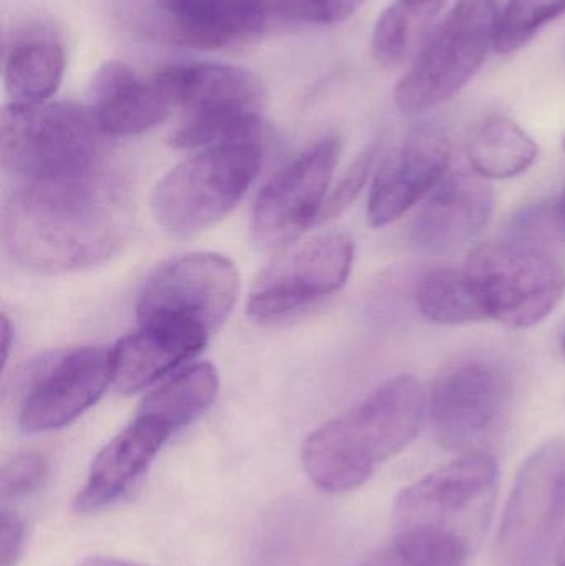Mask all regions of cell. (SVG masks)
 <instances>
[{
    "label": "cell",
    "instance_id": "cell-1",
    "mask_svg": "<svg viewBox=\"0 0 565 566\" xmlns=\"http://www.w3.org/2000/svg\"><path fill=\"white\" fill-rule=\"evenodd\" d=\"M128 231V202L103 169L17 185L3 206V248L36 272L95 268L118 252Z\"/></svg>",
    "mask_w": 565,
    "mask_h": 566
},
{
    "label": "cell",
    "instance_id": "cell-2",
    "mask_svg": "<svg viewBox=\"0 0 565 566\" xmlns=\"http://www.w3.org/2000/svg\"><path fill=\"white\" fill-rule=\"evenodd\" d=\"M425 412L427 395L420 381L411 375L395 376L305 439V472L322 491H354L411 444Z\"/></svg>",
    "mask_w": 565,
    "mask_h": 566
},
{
    "label": "cell",
    "instance_id": "cell-3",
    "mask_svg": "<svg viewBox=\"0 0 565 566\" xmlns=\"http://www.w3.org/2000/svg\"><path fill=\"white\" fill-rule=\"evenodd\" d=\"M90 106L9 103L0 118V161L15 185L80 178L102 169L103 138Z\"/></svg>",
    "mask_w": 565,
    "mask_h": 566
},
{
    "label": "cell",
    "instance_id": "cell-4",
    "mask_svg": "<svg viewBox=\"0 0 565 566\" xmlns=\"http://www.w3.org/2000/svg\"><path fill=\"white\" fill-rule=\"evenodd\" d=\"M185 119L171 136L181 149L254 142L264 86L251 70L228 63H172L153 73Z\"/></svg>",
    "mask_w": 565,
    "mask_h": 566
},
{
    "label": "cell",
    "instance_id": "cell-5",
    "mask_svg": "<svg viewBox=\"0 0 565 566\" xmlns=\"http://www.w3.org/2000/svg\"><path fill=\"white\" fill-rule=\"evenodd\" d=\"M500 469L486 452L461 454L405 488L395 501V532L443 535L473 552L486 537Z\"/></svg>",
    "mask_w": 565,
    "mask_h": 566
},
{
    "label": "cell",
    "instance_id": "cell-6",
    "mask_svg": "<svg viewBox=\"0 0 565 566\" xmlns=\"http://www.w3.org/2000/svg\"><path fill=\"white\" fill-rule=\"evenodd\" d=\"M501 10V0H458L395 86L397 108L415 115L461 92L496 42Z\"/></svg>",
    "mask_w": 565,
    "mask_h": 566
},
{
    "label": "cell",
    "instance_id": "cell-7",
    "mask_svg": "<svg viewBox=\"0 0 565 566\" xmlns=\"http://www.w3.org/2000/svg\"><path fill=\"white\" fill-rule=\"evenodd\" d=\"M261 166L262 149L255 142L199 149L158 182L153 216L172 234H198L244 198Z\"/></svg>",
    "mask_w": 565,
    "mask_h": 566
},
{
    "label": "cell",
    "instance_id": "cell-8",
    "mask_svg": "<svg viewBox=\"0 0 565 566\" xmlns=\"http://www.w3.org/2000/svg\"><path fill=\"white\" fill-rule=\"evenodd\" d=\"M490 319L527 328L551 315L565 292V272L546 249L524 241L488 242L463 265Z\"/></svg>",
    "mask_w": 565,
    "mask_h": 566
},
{
    "label": "cell",
    "instance_id": "cell-9",
    "mask_svg": "<svg viewBox=\"0 0 565 566\" xmlns=\"http://www.w3.org/2000/svg\"><path fill=\"white\" fill-rule=\"evenodd\" d=\"M511 378L501 363L461 356L441 368L427 396V411L441 448L484 452L511 402Z\"/></svg>",
    "mask_w": 565,
    "mask_h": 566
},
{
    "label": "cell",
    "instance_id": "cell-10",
    "mask_svg": "<svg viewBox=\"0 0 565 566\" xmlns=\"http://www.w3.org/2000/svg\"><path fill=\"white\" fill-rule=\"evenodd\" d=\"M239 274L224 255L196 252L159 265L139 290L138 323H179L215 333L238 298Z\"/></svg>",
    "mask_w": 565,
    "mask_h": 566
},
{
    "label": "cell",
    "instance_id": "cell-11",
    "mask_svg": "<svg viewBox=\"0 0 565 566\" xmlns=\"http://www.w3.org/2000/svg\"><path fill=\"white\" fill-rule=\"evenodd\" d=\"M565 522V441L544 442L530 455L511 492L498 535L504 566H536Z\"/></svg>",
    "mask_w": 565,
    "mask_h": 566
},
{
    "label": "cell",
    "instance_id": "cell-12",
    "mask_svg": "<svg viewBox=\"0 0 565 566\" xmlns=\"http://www.w3.org/2000/svg\"><path fill=\"white\" fill-rule=\"evenodd\" d=\"M355 244L344 232H325L275 259L249 293L248 312L258 322H275L327 298L345 285Z\"/></svg>",
    "mask_w": 565,
    "mask_h": 566
},
{
    "label": "cell",
    "instance_id": "cell-13",
    "mask_svg": "<svg viewBox=\"0 0 565 566\" xmlns=\"http://www.w3.org/2000/svg\"><path fill=\"white\" fill-rule=\"evenodd\" d=\"M341 149L338 136H325L264 186L251 219V234L258 248L281 251L318 221Z\"/></svg>",
    "mask_w": 565,
    "mask_h": 566
},
{
    "label": "cell",
    "instance_id": "cell-14",
    "mask_svg": "<svg viewBox=\"0 0 565 566\" xmlns=\"http://www.w3.org/2000/svg\"><path fill=\"white\" fill-rule=\"evenodd\" d=\"M19 426L27 434L55 431L88 411L113 382V349L83 346L46 356L29 373Z\"/></svg>",
    "mask_w": 565,
    "mask_h": 566
},
{
    "label": "cell",
    "instance_id": "cell-15",
    "mask_svg": "<svg viewBox=\"0 0 565 566\" xmlns=\"http://www.w3.org/2000/svg\"><path fill=\"white\" fill-rule=\"evenodd\" d=\"M451 145L437 126L421 125L385 156L368 196L367 219L380 229L407 214L447 176Z\"/></svg>",
    "mask_w": 565,
    "mask_h": 566
},
{
    "label": "cell",
    "instance_id": "cell-16",
    "mask_svg": "<svg viewBox=\"0 0 565 566\" xmlns=\"http://www.w3.org/2000/svg\"><path fill=\"white\" fill-rule=\"evenodd\" d=\"M493 189L477 172L444 176L428 195L411 228L418 248L433 254H453L470 245L490 224Z\"/></svg>",
    "mask_w": 565,
    "mask_h": 566
},
{
    "label": "cell",
    "instance_id": "cell-17",
    "mask_svg": "<svg viewBox=\"0 0 565 566\" xmlns=\"http://www.w3.org/2000/svg\"><path fill=\"white\" fill-rule=\"evenodd\" d=\"M171 434L159 422L136 416L93 459L85 485L75 499L76 511L98 512L122 499L148 471Z\"/></svg>",
    "mask_w": 565,
    "mask_h": 566
},
{
    "label": "cell",
    "instance_id": "cell-18",
    "mask_svg": "<svg viewBox=\"0 0 565 566\" xmlns=\"http://www.w3.org/2000/svg\"><path fill=\"white\" fill-rule=\"evenodd\" d=\"M90 108L106 135L132 136L165 122L175 105L155 76L143 78L132 66L112 60L93 75Z\"/></svg>",
    "mask_w": 565,
    "mask_h": 566
},
{
    "label": "cell",
    "instance_id": "cell-19",
    "mask_svg": "<svg viewBox=\"0 0 565 566\" xmlns=\"http://www.w3.org/2000/svg\"><path fill=\"white\" fill-rule=\"evenodd\" d=\"M209 333L179 323H138L135 332L113 348V385L125 395L148 388L153 382L195 358Z\"/></svg>",
    "mask_w": 565,
    "mask_h": 566
},
{
    "label": "cell",
    "instance_id": "cell-20",
    "mask_svg": "<svg viewBox=\"0 0 565 566\" xmlns=\"http://www.w3.org/2000/svg\"><path fill=\"white\" fill-rule=\"evenodd\" d=\"M65 50L49 27L20 30L7 43L3 83L10 103L40 105L62 85Z\"/></svg>",
    "mask_w": 565,
    "mask_h": 566
},
{
    "label": "cell",
    "instance_id": "cell-21",
    "mask_svg": "<svg viewBox=\"0 0 565 566\" xmlns=\"http://www.w3.org/2000/svg\"><path fill=\"white\" fill-rule=\"evenodd\" d=\"M268 0H191L172 19V35L182 45L224 49L261 32Z\"/></svg>",
    "mask_w": 565,
    "mask_h": 566
},
{
    "label": "cell",
    "instance_id": "cell-22",
    "mask_svg": "<svg viewBox=\"0 0 565 566\" xmlns=\"http://www.w3.org/2000/svg\"><path fill=\"white\" fill-rule=\"evenodd\" d=\"M471 168L484 179H511L523 175L536 161V142L506 116L484 118L468 139Z\"/></svg>",
    "mask_w": 565,
    "mask_h": 566
},
{
    "label": "cell",
    "instance_id": "cell-23",
    "mask_svg": "<svg viewBox=\"0 0 565 566\" xmlns=\"http://www.w3.org/2000/svg\"><path fill=\"white\" fill-rule=\"evenodd\" d=\"M219 392V375L209 363H196L169 376L139 406V416L175 432L205 415Z\"/></svg>",
    "mask_w": 565,
    "mask_h": 566
},
{
    "label": "cell",
    "instance_id": "cell-24",
    "mask_svg": "<svg viewBox=\"0 0 565 566\" xmlns=\"http://www.w3.org/2000/svg\"><path fill=\"white\" fill-rule=\"evenodd\" d=\"M448 0H394L375 23L372 45L375 59L394 69L414 60L435 29V20Z\"/></svg>",
    "mask_w": 565,
    "mask_h": 566
},
{
    "label": "cell",
    "instance_id": "cell-25",
    "mask_svg": "<svg viewBox=\"0 0 565 566\" xmlns=\"http://www.w3.org/2000/svg\"><path fill=\"white\" fill-rule=\"evenodd\" d=\"M418 312L438 325H468L490 319L463 268L431 269L415 290Z\"/></svg>",
    "mask_w": 565,
    "mask_h": 566
},
{
    "label": "cell",
    "instance_id": "cell-26",
    "mask_svg": "<svg viewBox=\"0 0 565 566\" xmlns=\"http://www.w3.org/2000/svg\"><path fill=\"white\" fill-rule=\"evenodd\" d=\"M464 545L430 532H398L394 542L360 566H467Z\"/></svg>",
    "mask_w": 565,
    "mask_h": 566
},
{
    "label": "cell",
    "instance_id": "cell-27",
    "mask_svg": "<svg viewBox=\"0 0 565 566\" xmlns=\"http://www.w3.org/2000/svg\"><path fill=\"white\" fill-rule=\"evenodd\" d=\"M563 13L565 0H510L501 10L494 49L503 55L517 52Z\"/></svg>",
    "mask_w": 565,
    "mask_h": 566
},
{
    "label": "cell",
    "instance_id": "cell-28",
    "mask_svg": "<svg viewBox=\"0 0 565 566\" xmlns=\"http://www.w3.org/2000/svg\"><path fill=\"white\" fill-rule=\"evenodd\" d=\"M380 149L381 142L378 139V142L368 145L357 156V159L348 166L341 181L332 189L334 192L327 196V201H325L324 208H322L318 221H328V219L337 218V216H341L342 212L347 211L354 205L355 199L358 198L362 189L367 185L368 178H370L372 169H374L375 163H377Z\"/></svg>",
    "mask_w": 565,
    "mask_h": 566
},
{
    "label": "cell",
    "instance_id": "cell-29",
    "mask_svg": "<svg viewBox=\"0 0 565 566\" xmlns=\"http://www.w3.org/2000/svg\"><path fill=\"white\" fill-rule=\"evenodd\" d=\"M285 19L308 25H335L350 19L367 0H269Z\"/></svg>",
    "mask_w": 565,
    "mask_h": 566
},
{
    "label": "cell",
    "instance_id": "cell-30",
    "mask_svg": "<svg viewBox=\"0 0 565 566\" xmlns=\"http://www.w3.org/2000/svg\"><path fill=\"white\" fill-rule=\"evenodd\" d=\"M49 475V461L39 452L13 455L0 472V492L3 499L27 497L42 488Z\"/></svg>",
    "mask_w": 565,
    "mask_h": 566
},
{
    "label": "cell",
    "instance_id": "cell-31",
    "mask_svg": "<svg viewBox=\"0 0 565 566\" xmlns=\"http://www.w3.org/2000/svg\"><path fill=\"white\" fill-rule=\"evenodd\" d=\"M25 542V525L3 509L0 524V566H15Z\"/></svg>",
    "mask_w": 565,
    "mask_h": 566
},
{
    "label": "cell",
    "instance_id": "cell-32",
    "mask_svg": "<svg viewBox=\"0 0 565 566\" xmlns=\"http://www.w3.org/2000/svg\"><path fill=\"white\" fill-rule=\"evenodd\" d=\"M13 342V328L10 319L7 318V315H2V361L3 366L7 365V359H9L10 352V343Z\"/></svg>",
    "mask_w": 565,
    "mask_h": 566
},
{
    "label": "cell",
    "instance_id": "cell-33",
    "mask_svg": "<svg viewBox=\"0 0 565 566\" xmlns=\"http://www.w3.org/2000/svg\"><path fill=\"white\" fill-rule=\"evenodd\" d=\"M156 2H158L159 6H161V9L166 10V12L175 19V17H178L179 13H181L182 10L191 3V0H156Z\"/></svg>",
    "mask_w": 565,
    "mask_h": 566
},
{
    "label": "cell",
    "instance_id": "cell-34",
    "mask_svg": "<svg viewBox=\"0 0 565 566\" xmlns=\"http://www.w3.org/2000/svg\"><path fill=\"white\" fill-rule=\"evenodd\" d=\"M79 566H143L138 564H132V562L116 560V558L96 557L90 558V560L83 562Z\"/></svg>",
    "mask_w": 565,
    "mask_h": 566
},
{
    "label": "cell",
    "instance_id": "cell-35",
    "mask_svg": "<svg viewBox=\"0 0 565 566\" xmlns=\"http://www.w3.org/2000/svg\"><path fill=\"white\" fill-rule=\"evenodd\" d=\"M556 218L565 224V189L563 195H561L559 201H557Z\"/></svg>",
    "mask_w": 565,
    "mask_h": 566
},
{
    "label": "cell",
    "instance_id": "cell-36",
    "mask_svg": "<svg viewBox=\"0 0 565 566\" xmlns=\"http://www.w3.org/2000/svg\"><path fill=\"white\" fill-rule=\"evenodd\" d=\"M556 564L557 566H565V541L557 547Z\"/></svg>",
    "mask_w": 565,
    "mask_h": 566
},
{
    "label": "cell",
    "instance_id": "cell-37",
    "mask_svg": "<svg viewBox=\"0 0 565 566\" xmlns=\"http://www.w3.org/2000/svg\"><path fill=\"white\" fill-rule=\"evenodd\" d=\"M563 353L565 355V333H564V338H563Z\"/></svg>",
    "mask_w": 565,
    "mask_h": 566
},
{
    "label": "cell",
    "instance_id": "cell-38",
    "mask_svg": "<svg viewBox=\"0 0 565 566\" xmlns=\"http://www.w3.org/2000/svg\"><path fill=\"white\" fill-rule=\"evenodd\" d=\"M564 148H565V138H564Z\"/></svg>",
    "mask_w": 565,
    "mask_h": 566
}]
</instances>
